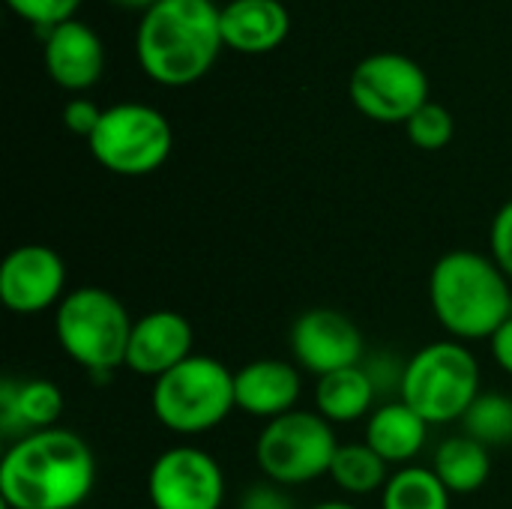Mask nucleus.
<instances>
[{"instance_id": "obj_5", "label": "nucleus", "mask_w": 512, "mask_h": 509, "mask_svg": "<svg viewBox=\"0 0 512 509\" xmlns=\"http://www.w3.org/2000/svg\"><path fill=\"white\" fill-rule=\"evenodd\" d=\"M153 417L177 435H201L222 426L231 411H237L234 399V372L207 354H192L177 369L153 381L150 393Z\"/></svg>"}, {"instance_id": "obj_15", "label": "nucleus", "mask_w": 512, "mask_h": 509, "mask_svg": "<svg viewBox=\"0 0 512 509\" xmlns=\"http://www.w3.org/2000/svg\"><path fill=\"white\" fill-rule=\"evenodd\" d=\"M303 381L294 363L276 360V357H261L246 363L240 372H234V399L237 411L258 417L264 423L285 417L294 411L300 399Z\"/></svg>"}, {"instance_id": "obj_18", "label": "nucleus", "mask_w": 512, "mask_h": 509, "mask_svg": "<svg viewBox=\"0 0 512 509\" xmlns=\"http://www.w3.org/2000/svg\"><path fill=\"white\" fill-rule=\"evenodd\" d=\"M429 438V423L402 399L378 405L366 420V444L387 465H408L420 456Z\"/></svg>"}, {"instance_id": "obj_17", "label": "nucleus", "mask_w": 512, "mask_h": 509, "mask_svg": "<svg viewBox=\"0 0 512 509\" xmlns=\"http://www.w3.org/2000/svg\"><path fill=\"white\" fill-rule=\"evenodd\" d=\"M291 33V15L279 0H231L222 6V42L243 54L279 48Z\"/></svg>"}, {"instance_id": "obj_7", "label": "nucleus", "mask_w": 512, "mask_h": 509, "mask_svg": "<svg viewBox=\"0 0 512 509\" xmlns=\"http://www.w3.org/2000/svg\"><path fill=\"white\" fill-rule=\"evenodd\" d=\"M87 147L105 171L120 177H144L168 162L174 132L168 117L153 105L120 102L102 111Z\"/></svg>"}, {"instance_id": "obj_11", "label": "nucleus", "mask_w": 512, "mask_h": 509, "mask_svg": "<svg viewBox=\"0 0 512 509\" xmlns=\"http://www.w3.org/2000/svg\"><path fill=\"white\" fill-rule=\"evenodd\" d=\"M291 354L303 372L315 378L360 366L366 360V345L360 327L339 309H306L291 324Z\"/></svg>"}, {"instance_id": "obj_8", "label": "nucleus", "mask_w": 512, "mask_h": 509, "mask_svg": "<svg viewBox=\"0 0 512 509\" xmlns=\"http://www.w3.org/2000/svg\"><path fill=\"white\" fill-rule=\"evenodd\" d=\"M339 441L333 423L318 411H288L264 423L255 441V462L261 474L276 486H306L318 477H330Z\"/></svg>"}, {"instance_id": "obj_9", "label": "nucleus", "mask_w": 512, "mask_h": 509, "mask_svg": "<svg viewBox=\"0 0 512 509\" xmlns=\"http://www.w3.org/2000/svg\"><path fill=\"white\" fill-rule=\"evenodd\" d=\"M348 96L369 120L408 123L429 102V78L417 60L396 51H381L354 66Z\"/></svg>"}, {"instance_id": "obj_6", "label": "nucleus", "mask_w": 512, "mask_h": 509, "mask_svg": "<svg viewBox=\"0 0 512 509\" xmlns=\"http://www.w3.org/2000/svg\"><path fill=\"white\" fill-rule=\"evenodd\" d=\"M483 372L465 342L447 339L420 348L405 369L399 399L429 426L456 423L477 402Z\"/></svg>"}, {"instance_id": "obj_4", "label": "nucleus", "mask_w": 512, "mask_h": 509, "mask_svg": "<svg viewBox=\"0 0 512 509\" xmlns=\"http://www.w3.org/2000/svg\"><path fill=\"white\" fill-rule=\"evenodd\" d=\"M132 327L135 321L120 297L96 285L72 288L54 315V333L63 354L87 369L93 381H105L126 366Z\"/></svg>"}, {"instance_id": "obj_21", "label": "nucleus", "mask_w": 512, "mask_h": 509, "mask_svg": "<svg viewBox=\"0 0 512 509\" xmlns=\"http://www.w3.org/2000/svg\"><path fill=\"white\" fill-rule=\"evenodd\" d=\"M330 477L348 495H372V492H384L390 480V465L366 441L339 444L330 465Z\"/></svg>"}, {"instance_id": "obj_27", "label": "nucleus", "mask_w": 512, "mask_h": 509, "mask_svg": "<svg viewBox=\"0 0 512 509\" xmlns=\"http://www.w3.org/2000/svg\"><path fill=\"white\" fill-rule=\"evenodd\" d=\"M489 249H492V261L507 273V279L512 282V198L492 219Z\"/></svg>"}, {"instance_id": "obj_12", "label": "nucleus", "mask_w": 512, "mask_h": 509, "mask_svg": "<svg viewBox=\"0 0 512 509\" xmlns=\"http://www.w3.org/2000/svg\"><path fill=\"white\" fill-rule=\"evenodd\" d=\"M66 297L63 258L42 243H24L12 249L0 267V300L9 312L39 315L60 306Z\"/></svg>"}, {"instance_id": "obj_25", "label": "nucleus", "mask_w": 512, "mask_h": 509, "mask_svg": "<svg viewBox=\"0 0 512 509\" xmlns=\"http://www.w3.org/2000/svg\"><path fill=\"white\" fill-rule=\"evenodd\" d=\"M24 21L51 30L63 21H72V15L78 12L81 0H6Z\"/></svg>"}, {"instance_id": "obj_30", "label": "nucleus", "mask_w": 512, "mask_h": 509, "mask_svg": "<svg viewBox=\"0 0 512 509\" xmlns=\"http://www.w3.org/2000/svg\"><path fill=\"white\" fill-rule=\"evenodd\" d=\"M489 348H492V357H495V363L512 375V315L501 324V330L489 339Z\"/></svg>"}, {"instance_id": "obj_23", "label": "nucleus", "mask_w": 512, "mask_h": 509, "mask_svg": "<svg viewBox=\"0 0 512 509\" xmlns=\"http://www.w3.org/2000/svg\"><path fill=\"white\" fill-rule=\"evenodd\" d=\"M465 435L480 441L483 447H507L512 444V396L504 393H480L477 402L462 417Z\"/></svg>"}, {"instance_id": "obj_10", "label": "nucleus", "mask_w": 512, "mask_h": 509, "mask_svg": "<svg viewBox=\"0 0 512 509\" xmlns=\"http://www.w3.org/2000/svg\"><path fill=\"white\" fill-rule=\"evenodd\" d=\"M147 498L153 509H222L225 474L201 447H168L150 465Z\"/></svg>"}, {"instance_id": "obj_13", "label": "nucleus", "mask_w": 512, "mask_h": 509, "mask_svg": "<svg viewBox=\"0 0 512 509\" xmlns=\"http://www.w3.org/2000/svg\"><path fill=\"white\" fill-rule=\"evenodd\" d=\"M192 345H195V330L186 321V315L171 309L147 312L132 327L126 369L156 381L171 369H177L183 360H189L195 354Z\"/></svg>"}, {"instance_id": "obj_24", "label": "nucleus", "mask_w": 512, "mask_h": 509, "mask_svg": "<svg viewBox=\"0 0 512 509\" xmlns=\"http://www.w3.org/2000/svg\"><path fill=\"white\" fill-rule=\"evenodd\" d=\"M405 129H408V138H411L414 147H420V150H444L453 141V135H456V120H453V114L441 102L429 99L405 123Z\"/></svg>"}, {"instance_id": "obj_19", "label": "nucleus", "mask_w": 512, "mask_h": 509, "mask_svg": "<svg viewBox=\"0 0 512 509\" xmlns=\"http://www.w3.org/2000/svg\"><path fill=\"white\" fill-rule=\"evenodd\" d=\"M375 399L378 390L366 375L363 363L324 375L315 387V411L327 423H354L360 417H369L375 411Z\"/></svg>"}, {"instance_id": "obj_32", "label": "nucleus", "mask_w": 512, "mask_h": 509, "mask_svg": "<svg viewBox=\"0 0 512 509\" xmlns=\"http://www.w3.org/2000/svg\"><path fill=\"white\" fill-rule=\"evenodd\" d=\"M309 509H357L351 507V504H345V501H321V504H315V507Z\"/></svg>"}, {"instance_id": "obj_16", "label": "nucleus", "mask_w": 512, "mask_h": 509, "mask_svg": "<svg viewBox=\"0 0 512 509\" xmlns=\"http://www.w3.org/2000/svg\"><path fill=\"white\" fill-rule=\"evenodd\" d=\"M63 393L48 378H3L0 384V429L9 441L30 432L54 429L63 414Z\"/></svg>"}, {"instance_id": "obj_14", "label": "nucleus", "mask_w": 512, "mask_h": 509, "mask_svg": "<svg viewBox=\"0 0 512 509\" xmlns=\"http://www.w3.org/2000/svg\"><path fill=\"white\" fill-rule=\"evenodd\" d=\"M105 69V48L93 27L84 21H63L45 36V72L69 93L90 90Z\"/></svg>"}, {"instance_id": "obj_29", "label": "nucleus", "mask_w": 512, "mask_h": 509, "mask_svg": "<svg viewBox=\"0 0 512 509\" xmlns=\"http://www.w3.org/2000/svg\"><path fill=\"white\" fill-rule=\"evenodd\" d=\"M240 509H297L294 501L276 483H255L246 489Z\"/></svg>"}, {"instance_id": "obj_3", "label": "nucleus", "mask_w": 512, "mask_h": 509, "mask_svg": "<svg viewBox=\"0 0 512 509\" xmlns=\"http://www.w3.org/2000/svg\"><path fill=\"white\" fill-rule=\"evenodd\" d=\"M429 303L456 342L492 339L512 315L510 279L492 255L453 249L432 267Z\"/></svg>"}, {"instance_id": "obj_31", "label": "nucleus", "mask_w": 512, "mask_h": 509, "mask_svg": "<svg viewBox=\"0 0 512 509\" xmlns=\"http://www.w3.org/2000/svg\"><path fill=\"white\" fill-rule=\"evenodd\" d=\"M114 3H120V6H126V9H150V6H156L159 0H114Z\"/></svg>"}, {"instance_id": "obj_1", "label": "nucleus", "mask_w": 512, "mask_h": 509, "mask_svg": "<svg viewBox=\"0 0 512 509\" xmlns=\"http://www.w3.org/2000/svg\"><path fill=\"white\" fill-rule=\"evenodd\" d=\"M96 486V459L72 429L30 432L0 462L3 509H78Z\"/></svg>"}, {"instance_id": "obj_2", "label": "nucleus", "mask_w": 512, "mask_h": 509, "mask_svg": "<svg viewBox=\"0 0 512 509\" xmlns=\"http://www.w3.org/2000/svg\"><path fill=\"white\" fill-rule=\"evenodd\" d=\"M222 48V9L213 0H159L144 12L135 33L141 69L165 87L204 78Z\"/></svg>"}, {"instance_id": "obj_20", "label": "nucleus", "mask_w": 512, "mask_h": 509, "mask_svg": "<svg viewBox=\"0 0 512 509\" xmlns=\"http://www.w3.org/2000/svg\"><path fill=\"white\" fill-rule=\"evenodd\" d=\"M432 471L450 495H471L486 486L492 474V456L489 447H483L471 435H453L438 444Z\"/></svg>"}, {"instance_id": "obj_22", "label": "nucleus", "mask_w": 512, "mask_h": 509, "mask_svg": "<svg viewBox=\"0 0 512 509\" xmlns=\"http://www.w3.org/2000/svg\"><path fill=\"white\" fill-rule=\"evenodd\" d=\"M450 498L453 495L432 468L405 465L387 480L381 509H450Z\"/></svg>"}, {"instance_id": "obj_26", "label": "nucleus", "mask_w": 512, "mask_h": 509, "mask_svg": "<svg viewBox=\"0 0 512 509\" xmlns=\"http://www.w3.org/2000/svg\"><path fill=\"white\" fill-rule=\"evenodd\" d=\"M363 369L366 375L372 378L378 396H390V393H402V381H405V369H408V360H402L399 354L393 351H378V354H369L363 360Z\"/></svg>"}, {"instance_id": "obj_28", "label": "nucleus", "mask_w": 512, "mask_h": 509, "mask_svg": "<svg viewBox=\"0 0 512 509\" xmlns=\"http://www.w3.org/2000/svg\"><path fill=\"white\" fill-rule=\"evenodd\" d=\"M102 111L105 108H99L96 102H90L84 96H75V99H69L63 105V126L69 132L81 135V138H90L96 132V126H99V120H102Z\"/></svg>"}]
</instances>
